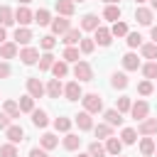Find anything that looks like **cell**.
Segmentation results:
<instances>
[{"label":"cell","instance_id":"94428289","mask_svg":"<svg viewBox=\"0 0 157 157\" xmlns=\"http://www.w3.org/2000/svg\"><path fill=\"white\" fill-rule=\"evenodd\" d=\"M71 2H86V0H71Z\"/></svg>","mask_w":157,"mask_h":157},{"label":"cell","instance_id":"44dd1931","mask_svg":"<svg viewBox=\"0 0 157 157\" xmlns=\"http://www.w3.org/2000/svg\"><path fill=\"white\" fill-rule=\"evenodd\" d=\"M61 145H64V150L76 152V150L81 147V137H78V135H74V132H66V135H64V140H61Z\"/></svg>","mask_w":157,"mask_h":157},{"label":"cell","instance_id":"74e56055","mask_svg":"<svg viewBox=\"0 0 157 157\" xmlns=\"http://www.w3.org/2000/svg\"><path fill=\"white\" fill-rule=\"evenodd\" d=\"M17 105H20V113H32V110H34V98L27 93V96H22V98L17 101Z\"/></svg>","mask_w":157,"mask_h":157},{"label":"cell","instance_id":"6f0895ef","mask_svg":"<svg viewBox=\"0 0 157 157\" xmlns=\"http://www.w3.org/2000/svg\"><path fill=\"white\" fill-rule=\"evenodd\" d=\"M78 157H91V155L88 152H78Z\"/></svg>","mask_w":157,"mask_h":157},{"label":"cell","instance_id":"60d3db41","mask_svg":"<svg viewBox=\"0 0 157 157\" xmlns=\"http://www.w3.org/2000/svg\"><path fill=\"white\" fill-rule=\"evenodd\" d=\"M88 155H91V157H105L108 152H105V145H101L98 140H93V142L88 145Z\"/></svg>","mask_w":157,"mask_h":157},{"label":"cell","instance_id":"7bdbcfd3","mask_svg":"<svg viewBox=\"0 0 157 157\" xmlns=\"http://www.w3.org/2000/svg\"><path fill=\"white\" fill-rule=\"evenodd\" d=\"M61 59H64L66 64H71V61L76 64V61H78V47H66L64 54H61Z\"/></svg>","mask_w":157,"mask_h":157},{"label":"cell","instance_id":"db71d44e","mask_svg":"<svg viewBox=\"0 0 157 157\" xmlns=\"http://www.w3.org/2000/svg\"><path fill=\"white\" fill-rule=\"evenodd\" d=\"M150 37H152V44H157V25H152V29H150Z\"/></svg>","mask_w":157,"mask_h":157},{"label":"cell","instance_id":"f907efd6","mask_svg":"<svg viewBox=\"0 0 157 157\" xmlns=\"http://www.w3.org/2000/svg\"><path fill=\"white\" fill-rule=\"evenodd\" d=\"M12 74V69H10V64L7 61H0V78H7Z\"/></svg>","mask_w":157,"mask_h":157},{"label":"cell","instance_id":"681fc988","mask_svg":"<svg viewBox=\"0 0 157 157\" xmlns=\"http://www.w3.org/2000/svg\"><path fill=\"white\" fill-rule=\"evenodd\" d=\"M10 125H12V118L7 113H0V130H7Z\"/></svg>","mask_w":157,"mask_h":157},{"label":"cell","instance_id":"ac0fdd59","mask_svg":"<svg viewBox=\"0 0 157 157\" xmlns=\"http://www.w3.org/2000/svg\"><path fill=\"white\" fill-rule=\"evenodd\" d=\"M0 25H2L5 29L15 25V10H12V7H7V5H0Z\"/></svg>","mask_w":157,"mask_h":157},{"label":"cell","instance_id":"2e32d148","mask_svg":"<svg viewBox=\"0 0 157 157\" xmlns=\"http://www.w3.org/2000/svg\"><path fill=\"white\" fill-rule=\"evenodd\" d=\"M27 93L32 98H42L44 96V83L39 78H27Z\"/></svg>","mask_w":157,"mask_h":157},{"label":"cell","instance_id":"680465c9","mask_svg":"<svg viewBox=\"0 0 157 157\" xmlns=\"http://www.w3.org/2000/svg\"><path fill=\"white\" fill-rule=\"evenodd\" d=\"M29 2H32V0H20V5H29Z\"/></svg>","mask_w":157,"mask_h":157},{"label":"cell","instance_id":"836d02e7","mask_svg":"<svg viewBox=\"0 0 157 157\" xmlns=\"http://www.w3.org/2000/svg\"><path fill=\"white\" fill-rule=\"evenodd\" d=\"M71 125H74L71 118H64V115H61V118H54V130H56V132H64V135H66V132L71 130Z\"/></svg>","mask_w":157,"mask_h":157},{"label":"cell","instance_id":"4316f807","mask_svg":"<svg viewBox=\"0 0 157 157\" xmlns=\"http://www.w3.org/2000/svg\"><path fill=\"white\" fill-rule=\"evenodd\" d=\"M52 74H54V78H59V81H61L64 76H69V64H66L64 59H61V61L56 59V61H54V66H52Z\"/></svg>","mask_w":157,"mask_h":157},{"label":"cell","instance_id":"7a4b0ae2","mask_svg":"<svg viewBox=\"0 0 157 157\" xmlns=\"http://www.w3.org/2000/svg\"><path fill=\"white\" fill-rule=\"evenodd\" d=\"M74 76H76L78 83H81V81H93V69H91V64L78 59V61L74 64Z\"/></svg>","mask_w":157,"mask_h":157},{"label":"cell","instance_id":"5b68a950","mask_svg":"<svg viewBox=\"0 0 157 157\" xmlns=\"http://www.w3.org/2000/svg\"><path fill=\"white\" fill-rule=\"evenodd\" d=\"M20 59H22L25 66H32V64L39 61V49L37 47H22L20 49Z\"/></svg>","mask_w":157,"mask_h":157},{"label":"cell","instance_id":"bcb514c9","mask_svg":"<svg viewBox=\"0 0 157 157\" xmlns=\"http://www.w3.org/2000/svg\"><path fill=\"white\" fill-rule=\"evenodd\" d=\"M130 105H132V101H130L128 96H120L118 103H115V110H118V113H130Z\"/></svg>","mask_w":157,"mask_h":157},{"label":"cell","instance_id":"5bb4252c","mask_svg":"<svg viewBox=\"0 0 157 157\" xmlns=\"http://www.w3.org/2000/svg\"><path fill=\"white\" fill-rule=\"evenodd\" d=\"M81 37H83V34H81V29H78V27H71L66 34H61V42H64L66 47H78Z\"/></svg>","mask_w":157,"mask_h":157},{"label":"cell","instance_id":"1f68e13d","mask_svg":"<svg viewBox=\"0 0 157 157\" xmlns=\"http://www.w3.org/2000/svg\"><path fill=\"white\" fill-rule=\"evenodd\" d=\"M120 142H123V145H135V142H137V130H135V128H123Z\"/></svg>","mask_w":157,"mask_h":157},{"label":"cell","instance_id":"4fadbf2b","mask_svg":"<svg viewBox=\"0 0 157 157\" xmlns=\"http://www.w3.org/2000/svg\"><path fill=\"white\" fill-rule=\"evenodd\" d=\"M152 17H155V12H152L150 7H137V10H135V20H137V25L152 27Z\"/></svg>","mask_w":157,"mask_h":157},{"label":"cell","instance_id":"91938a15","mask_svg":"<svg viewBox=\"0 0 157 157\" xmlns=\"http://www.w3.org/2000/svg\"><path fill=\"white\" fill-rule=\"evenodd\" d=\"M135 2H137V5H142V2H147V0H135Z\"/></svg>","mask_w":157,"mask_h":157},{"label":"cell","instance_id":"d590c367","mask_svg":"<svg viewBox=\"0 0 157 157\" xmlns=\"http://www.w3.org/2000/svg\"><path fill=\"white\" fill-rule=\"evenodd\" d=\"M140 69H142V76H145L147 81H155V78H157V61H147V64H142Z\"/></svg>","mask_w":157,"mask_h":157},{"label":"cell","instance_id":"d4e9b609","mask_svg":"<svg viewBox=\"0 0 157 157\" xmlns=\"http://www.w3.org/2000/svg\"><path fill=\"white\" fill-rule=\"evenodd\" d=\"M39 145H42V150L49 152V150H54V147L59 145V137H56L54 132H44V135L39 137Z\"/></svg>","mask_w":157,"mask_h":157},{"label":"cell","instance_id":"8992f818","mask_svg":"<svg viewBox=\"0 0 157 157\" xmlns=\"http://www.w3.org/2000/svg\"><path fill=\"white\" fill-rule=\"evenodd\" d=\"M81 32H96L98 27H101V20H98V15H93V12H88V15H83L81 17Z\"/></svg>","mask_w":157,"mask_h":157},{"label":"cell","instance_id":"4dcf8cb0","mask_svg":"<svg viewBox=\"0 0 157 157\" xmlns=\"http://www.w3.org/2000/svg\"><path fill=\"white\" fill-rule=\"evenodd\" d=\"M93 132H96L98 140H108V137H113V128H110L108 123H98V125L93 128Z\"/></svg>","mask_w":157,"mask_h":157},{"label":"cell","instance_id":"8d00e7d4","mask_svg":"<svg viewBox=\"0 0 157 157\" xmlns=\"http://www.w3.org/2000/svg\"><path fill=\"white\" fill-rule=\"evenodd\" d=\"M34 22H37L39 27L49 25V22H52V15H49V10H47V7H39V10L34 12Z\"/></svg>","mask_w":157,"mask_h":157},{"label":"cell","instance_id":"f546056e","mask_svg":"<svg viewBox=\"0 0 157 157\" xmlns=\"http://www.w3.org/2000/svg\"><path fill=\"white\" fill-rule=\"evenodd\" d=\"M2 113H7L12 120L15 118H20V105H17V101H12V98H7L5 103H2Z\"/></svg>","mask_w":157,"mask_h":157},{"label":"cell","instance_id":"277c9868","mask_svg":"<svg viewBox=\"0 0 157 157\" xmlns=\"http://www.w3.org/2000/svg\"><path fill=\"white\" fill-rule=\"evenodd\" d=\"M49 27H52V34H59V37H61V34H66V32L71 29V22H69V17H61V15H59V17H54V20L49 22Z\"/></svg>","mask_w":157,"mask_h":157},{"label":"cell","instance_id":"6da1fadb","mask_svg":"<svg viewBox=\"0 0 157 157\" xmlns=\"http://www.w3.org/2000/svg\"><path fill=\"white\" fill-rule=\"evenodd\" d=\"M81 103H83V110L91 113V115L103 110V98H101L98 93H83V96H81Z\"/></svg>","mask_w":157,"mask_h":157},{"label":"cell","instance_id":"9f6ffc18","mask_svg":"<svg viewBox=\"0 0 157 157\" xmlns=\"http://www.w3.org/2000/svg\"><path fill=\"white\" fill-rule=\"evenodd\" d=\"M150 5H152V7H150V10H152V12H155V10H157V0H150Z\"/></svg>","mask_w":157,"mask_h":157},{"label":"cell","instance_id":"9a60e30c","mask_svg":"<svg viewBox=\"0 0 157 157\" xmlns=\"http://www.w3.org/2000/svg\"><path fill=\"white\" fill-rule=\"evenodd\" d=\"M54 7H56V12H59L61 17H71V15L76 12V2H71V0H56Z\"/></svg>","mask_w":157,"mask_h":157},{"label":"cell","instance_id":"f6af8a7d","mask_svg":"<svg viewBox=\"0 0 157 157\" xmlns=\"http://www.w3.org/2000/svg\"><path fill=\"white\" fill-rule=\"evenodd\" d=\"M93 49H96V42L88 39V37H81V42H78V52H81V54H91Z\"/></svg>","mask_w":157,"mask_h":157},{"label":"cell","instance_id":"603a6c76","mask_svg":"<svg viewBox=\"0 0 157 157\" xmlns=\"http://www.w3.org/2000/svg\"><path fill=\"white\" fill-rule=\"evenodd\" d=\"M29 115H32V125H34V128H47V125H49V115H47L42 108H39V110L34 108Z\"/></svg>","mask_w":157,"mask_h":157},{"label":"cell","instance_id":"e0dca14e","mask_svg":"<svg viewBox=\"0 0 157 157\" xmlns=\"http://www.w3.org/2000/svg\"><path fill=\"white\" fill-rule=\"evenodd\" d=\"M5 137H7V142L17 145V142H22V140H25V130H22L20 125H10V128L5 130Z\"/></svg>","mask_w":157,"mask_h":157},{"label":"cell","instance_id":"b9f144b4","mask_svg":"<svg viewBox=\"0 0 157 157\" xmlns=\"http://www.w3.org/2000/svg\"><path fill=\"white\" fill-rule=\"evenodd\" d=\"M110 34H113V37H118V39H120V37H125V34H128V25H125L123 20L113 22V27H110Z\"/></svg>","mask_w":157,"mask_h":157},{"label":"cell","instance_id":"6125c7cd","mask_svg":"<svg viewBox=\"0 0 157 157\" xmlns=\"http://www.w3.org/2000/svg\"><path fill=\"white\" fill-rule=\"evenodd\" d=\"M155 155H157V147H155Z\"/></svg>","mask_w":157,"mask_h":157},{"label":"cell","instance_id":"cb8c5ba5","mask_svg":"<svg viewBox=\"0 0 157 157\" xmlns=\"http://www.w3.org/2000/svg\"><path fill=\"white\" fill-rule=\"evenodd\" d=\"M103 118H105V123H108L110 128H118V125H123V113H118L115 108L105 110V113H103Z\"/></svg>","mask_w":157,"mask_h":157},{"label":"cell","instance_id":"d6a6232c","mask_svg":"<svg viewBox=\"0 0 157 157\" xmlns=\"http://www.w3.org/2000/svg\"><path fill=\"white\" fill-rule=\"evenodd\" d=\"M103 20H108V22H118V20H120V7H118V5H105V10H103Z\"/></svg>","mask_w":157,"mask_h":157},{"label":"cell","instance_id":"7402d4cb","mask_svg":"<svg viewBox=\"0 0 157 157\" xmlns=\"http://www.w3.org/2000/svg\"><path fill=\"white\" fill-rule=\"evenodd\" d=\"M128 83H130V81H128V76H125L123 71H115V74L110 76V86H113L115 91H125Z\"/></svg>","mask_w":157,"mask_h":157},{"label":"cell","instance_id":"83f0119b","mask_svg":"<svg viewBox=\"0 0 157 157\" xmlns=\"http://www.w3.org/2000/svg\"><path fill=\"white\" fill-rule=\"evenodd\" d=\"M105 152L113 155V157H118V155L123 152V142H120L118 137H108V140H105Z\"/></svg>","mask_w":157,"mask_h":157},{"label":"cell","instance_id":"9c48e42d","mask_svg":"<svg viewBox=\"0 0 157 157\" xmlns=\"http://www.w3.org/2000/svg\"><path fill=\"white\" fill-rule=\"evenodd\" d=\"M147 113H150V105H147V101H135L132 105H130V115L140 123V120H145L147 118Z\"/></svg>","mask_w":157,"mask_h":157},{"label":"cell","instance_id":"7c38bea8","mask_svg":"<svg viewBox=\"0 0 157 157\" xmlns=\"http://www.w3.org/2000/svg\"><path fill=\"white\" fill-rule=\"evenodd\" d=\"M44 93L49 98H59V96H64V83L59 78H49V83L44 86Z\"/></svg>","mask_w":157,"mask_h":157},{"label":"cell","instance_id":"8fae6325","mask_svg":"<svg viewBox=\"0 0 157 157\" xmlns=\"http://www.w3.org/2000/svg\"><path fill=\"white\" fill-rule=\"evenodd\" d=\"M81 96H83V91H81V83L78 81H69L64 86V98L66 101H78Z\"/></svg>","mask_w":157,"mask_h":157},{"label":"cell","instance_id":"52a82bcc","mask_svg":"<svg viewBox=\"0 0 157 157\" xmlns=\"http://www.w3.org/2000/svg\"><path fill=\"white\" fill-rule=\"evenodd\" d=\"M12 39H15V44L20 47H29V42H32V29L29 27H17L15 32H12Z\"/></svg>","mask_w":157,"mask_h":157},{"label":"cell","instance_id":"3957f363","mask_svg":"<svg viewBox=\"0 0 157 157\" xmlns=\"http://www.w3.org/2000/svg\"><path fill=\"white\" fill-rule=\"evenodd\" d=\"M15 22H20V27H27L29 22H34V12L27 7V5H20L15 10Z\"/></svg>","mask_w":157,"mask_h":157},{"label":"cell","instance_id":"f35d334b","mask_svg":"<svg viewBox=\"0 0 157 157\" xmlns=\"http://www.w3.org/2000/svg\"><path fill=\"white\" fill-rule=\"evenodd\" d=\"M140 54L145 56V59H150V61H157V44H142L140 47Z\"/></svg>","mask_w":157,"mask_h":157},{"label":"cell","instance_id":"e575fe53","mask_svg":"<svg viewBox=\"0 0 157 157\" xmlns=\"http://www.w3.org/2000/svg\"><path fill=\"white\" fill-rule=\"evenodd\" d=\"M155 140L152 137H142L140 140V152H142V157H150V155H155Z\"/></svg>","mask_w":157,"mask_h":157},{"label":"cell","instance_id":"11a10c76","mask_svg":"<svg viewBox=\"0 0 157 157\" xmlns=\"http://www.w3.org/2000/svg\"><path fill=\"white\" fill-rule=\"evenodd\" d=\"M103 2H105V5H118L120 0H103Z\"/></svg>","mask_w":157,"mask_h":157},{"label":"cell","instance_id":"be15d7a7","mask_svg":"<svg viewBox=\"0 0 157 157\" xmlns=\"http://www.w3.org/2000/svg\"><path fill=\"white\" fill-rule=\"evenodd\" d=\"M118 157H123V155H118Z\"/></svg>","mask_w":157,"mask_h":157},{"label":"cell","instance_id":"816d5d0a","mask_svg":"<svg viewBox=\"0 0 157 157\" xmlns=\"http://www.w3.org/2000/svg\"><path fill=\"white\" fill-rule=\"evenodd\" d=\"M29 157H47V150H42V147H32V150H29Z\"/></svg>","mask_w":157,"mask_h":157},{"label":"cell","instance_id":"ffe728a7","mask_svg":"<svg viewBox=\"0 0 157 157\" xmlns=\"http://www.w3.org/2000/svg\"><path fill=\"white\" fill-rule=\"evenodd\" d=\"M74 123L78 125V130H93V118H91V113H86V110H81V113L74 118Z\"/></svg>","mask_w":157,"mask_h":157},{"label":"cell","instance_id":"ab89813d","mask_svg":"<svg viewBox=\"0 0 157 157\" xmlns=\"http://www.w3.org/2000/svg\"><path fill=\"white\" fill-rule=\"evenodd\" d=\"M125 42H128L130 49H137V47H142V34L140 32H128L125 34Z\"/></svg>","mask_w":157,"mask_h":157},{"label":"cell","instance_id":"484cf974","mask_svg":"<svg viewBox=\"0 0 157 157\" xmlns=\"http://www.w3.org/2000/svg\"><path fill=\"white\" fill-rule=\"evenodd\" d=\"M54 61H56V59H54V54H52V52L39 54V61H37V64H39V71H52Z\"/></svg>","mask_w":157,"mask_h":157},{"label":"cell","instance_id":"30bf717a","mask_svg":"<svg viewBox=\"0 0 157 157\" xmlns=\"http://www.w3.org/2000/svg\"><path fill=\"white\" fill-rule=\"evenodd\" d=\"M137 132H140L142 137L155 135V132H157V118H145V120H140V123H137Z\"/></svg>","mask_w":157,"mask_h":157},{"label":"cell","instance_id":"d6986e66","mask_svg":"<svg viewBox=\"0 0 157 157\" xmlns=\"http://www.w3.org/2000/svg\"><path fill=\"white\" fill-rule=\"evenodd\" d=\"M120 61H123V69H125V71H137V69H140V59H137L135 52H128Z\"/></svg>","mask_w":157,"mask_h":157},{"label":"cell","instance_id":"c3c4849f","mask_svg":"<svg viewBox=\"0 0 157 157\" xmlns=\"http://www.w3.org/2000/svg\"><path fill=\"white\" fill-rule=\"evenodd\" d=\"M152 91H155L152 81H147V78H145V81H140V83H137V93H140V96H150Z\"/></svg>","mask_w":157,"mask_h":157},{"label":"cell","instance_id":"f5cc1de1","mask_svg":"<svg viewBox=\"0 0 157 157\" xmlns=\"http://www.w3.org/2000/svg\"><path fill=\"white\" fill-rule=\"evenodd\" d=\"M5 42H7V29L0 25V44H5Z\"/></svg>","mask_w":157,"mask_h":157},{"label":"cell","instance_id":"ba28073f","mask_svg":"<svg viewBox=\"0 0 157 157\" xmlns=\"http://www.w3.org/2000/svg\"><path fill=\"white\" fill-rule=\"evenodd\" d=\"M93 42H96L98 47H110V42H113V34H110V29L101 25V27L93 32Z\"/></svg>","mask_w":157,"mask_h":157},{"label":"cell","instance_id":"7dc6e473","mask_svg":"<svg viewBox=\"0 0 157 157\" xmlns=\"http://www.w3.org/2000/svg\"><path fill=\"white\" fill-rule=\"evenodd\" d=\"M0 157H17V145H12V142L0 145Z\"/></svg>","mask_w":157,"mask_h":157},{"label":"cell","instance_id":"ee69618b","mask_svg":"<svg viewBox=\"0 0 157 157\" xmlns=\"http://www.w3.org/2000/svg\"><path fill=\"white\" fill-rule=\"evenodd\" d=\"M39 47H42L44 52H52V49L56 47V39H54V34H44V37H39Z\"/></svg>","mask_w":157,"mask_h":157},{"label":"cell","instance_id":"f1b7e54d","mask_svg":"<svg viewBox=\"0 0 157 157\" xmlns=\"http://www.w3.org/2000/svg\"><path fill=\"white\" fill-rule=\"evenodd\" d=\"M15 56H17V44L15 42L0 44V59H15Z\"/></svg>","mask_w":157,"mask_h":157}]
</instances>
